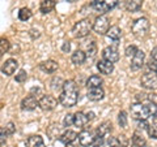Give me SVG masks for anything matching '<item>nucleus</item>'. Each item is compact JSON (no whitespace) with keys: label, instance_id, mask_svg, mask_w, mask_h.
Wrapping results in <instances>:
<instances>
[{"label":"nucleus","instance_id":"obj_1","mask_svg":"<svg viewBox=\"0 0 157 147\" xmlns=\"http://www.w3.org/2000/svg\"><path fill=\"white\" fill-rule=\"evenodd\" d=\"M78 100V89L75 81H66L63 82V91L59 95V103L66 107V108H71V107L76 106Z\"/></svg>","mask_w":157,"mask_h":147},{"label":"nucleus","instance_id":"obj_2","mask_svg":"<svg viewBox=\"0 0 157 147\" xmlns=\"http://www.w3.org/2000/svg\"><path fill=\"white\" fill-rule=\"evenodd\" d=\"M93 29V23L88 18L80 20L77 21L72 27V34L75 38H84L86 35H89V33Z\"/></svg>","mask_w":157,"mask_h":147},{"label":"nucleus","instance_id":"obj_3","mask_svg":"<svg viewBox=\"0 0 157 147\" xmlns=\"http://www.w3.org/2000/svg\"><path fill=\"white\" fill-rule=\"evenodd\" d=\"M149 27H151L149 21L145 17H141V18H137L136 21L132 23L131 31L136 38H143L147 35V33L149 31Z\"/></svg>","mask_w":157,"mask_h":147},{"label":"nucleus","instance_id":"obj_4","mask_svg":"<svg viewBox=\"0 0 157 147\" xmlns=\"http://www.w3.org/2000/svg\"><path fill=\"white\" fill-rule=\"evenodd\" d=\"M109 18L105 14H100L93 22V30H94L98 35H105L109 30Z\"/></svg>","mask_w":157,"mask_h":147},{"label":"nucleus","instance_id":"obj_5","mask_svg":"<svg viewBox=\"0 0 157 147\" xmlns=\"http://www.w3.org/2000/svg\"><path fill=\"white\" fill-rule=\"evenodd\" d=\"M131 115L134 119L136 120H147L149 116V112L147 109V106L143 103H135V104L131 106Z\"/></svg>","mask_w":157,"mask_h":147},{"label":"nucleus","instance_id":"obj_6","mask_svg":"<svg viewBox=\"0 0 157 147\" xmlns=\"http://www.w3.org/2000/svg\"><path fill=\"white\" fill-rule=\"evenodd\" d=\"M140 83L144 89L156 90L157 89V76L153 72H147L140 78Z\"/></svg>","mask_w":157,"mask_h":147},{"label":"nucleus","instance_id":"obj_7","mask_svg":"<svg viewBox=\"0 0 157 147\" xmlns=\"http://www.w3.org/2000/svg\"><path fill=\"white\" fill-rule=\"evenodd\" d=\"M96 139H97V134L93 133V131H89V130H82L81 133L78 134V143L82 147L93 146Z\"/></svg>","mask_w":157,"mask_h":147},{"label":"nucleus","instance_id":"obj_8","mask_svg":"<svg viewBox=\"0 0 157 147\" xmlns=\"http://www.w3.org/2000/svg\"><path fill=\"white\" fill-rule=\"evenodd\" d=\"M58 100L56 98H54L52 95H43L41 99H39V108L42 111H52L56 107Z\"/></svg>","mask_w":157,"mask_h":147},{"label":"nucleus","instance_id":"obj_9","mask_svg":"<svg viewBox=\"0 0 157 147\" xmlns=\"http://www.w3.org/2000/svg\"><path fill=\"white\" fill-rule=\"evenodd\" d=\"M102 57L107 61L117 63L118 60H119V52H118L117 47L109 46V47H105L104 50H102Z\"/></svg>","mask_w":157,"mask_h":147},{"label":"nucleus","instance_id":"obj_10","mask_svg":"<svg viewBox=\"0 0 157 147\" xmlns=\"http://www.w3.org/2000/svg\"><path fill=\"white\" fill-rule=\"evenodd\" d=\"M18 68V63L17 60H14V59H8V60H6L3 63L2 65V73L6 76H12L14 72H16V69Z\"/></svg>","mask_w":157,"mask_h":147},{"label":"nucleus","instance_id":"obj_11","mask_svg":"<svg viewBox=\"0 0 157 147\" xmlns=\"http://www.w3.org/2000/svg\"><path fill=\"white\" fill-rule=\"evenodd\" d=\"M20 106H21V109L24 111H33L37 108V106H39V100L36 99V96L29 95L21 100V104Z\"/></svg>","mask_w":157,"mask_h":147},{"label":"nucleus","instance_id":"obj_12","mask_svg":"<svg viewBox=\"0 0 157 147\" xmlns=\"http://www.w3.org/2000/svg\"><path fill=\"white\" fill-rule=\"evenodd\" d=\"M144 60H145V53L141 51V50H139L136 52V55L131 59V69L132 70H139V69H141V66H143V64H144Z\"/></svg>","mask_w":157,"mask_h":147},{"label":"nucleus","instance_id":"obj_13","mask_svg":"<svg viewBox=\"0 0 157 147\" xmlns=\"http://www.w3.org/2000/svg\"><path fill=\"white\" fill-rule=\"evenodd\" d=\"M97 69L100 70L101 74L109 76L114 72V64H113L111 61H107V60H105V59H102V60H100L97 63Z\"/></svg>","mask_w":157,"mask_h":147},{"label":"nucleus","instance_id":"obj_14","mask_svg":"<svg viewBox=\"0 0 157 147\" xmlns=\"http://www.w3.org/2000/svg\"><path fill=\"white\" fill-rule=\"evenodd\" d=\"M88 99L92 100V102H98V100H102L105 96V91L102 90V87H94V89H89L88 90Z\"/></svg>","mask_w":157,"mask_h":147},{"label":"nucleus","instance_id":"obj_15","mask_svg":"<svg viewBox=\"0 0 157 147\" xmlns=\"http://www.w3.org/2000/svg\"><path fill=\"white\" fill-rule=\"evenodd\" d=\"M39 69L45 73H54L58 70V63L54 60H45L39 64Z\"/></svg>","mask_w":157,"mask_h":147},{"label":"nucleus","instance_id":"obj_16","mask_svg":"<svg viewBox=\"0 0 157 147\" xmlns=\"http://www.w3.org/2000/svg\"><path fill=\"white\" fill-rule=\"evenodd\" d=\"M111 130H113L111 122H110V121H105V122H102V124L97 128L96 134H97L98 137H106V135H109V134L111 133Z\"/></svg>","mask_w":157,"mask_h":147},{"label":"nucleus","instance_id":"obj_17","mask_svg":"<svg viewBox=\"0 0 157 147\" xmlns=\"http://www.w3.org/2000/svg\"><path fill=\"white\" fill-rule=\"evenodd\" d=\"M88 121H89V119L84 112H76L75 113V126H77V128L84 129L88 125Z\"/></svg>","mask_w":157,"mask_h":147},{"label":"nucleus","instance_id":"obj_18","mask_svg":"<svg viewBox=\"0 0 157 147\" xmlns=\"http://www.w3.org/2000/svg\"><path fill=\"white\" fill-rule=\"evenodd\" d=\"M25 147H45V141L41 135H32L26 139Z\"/></svg>","mask_w":157,"mask_h":147},{"label":"nucleus","instance_id":"obj_19","mask_svg":"<svg viewBox=\"0 0 157 147\" xmlns=\"http://www.w3.org/2000/svg\"><path fill=\"white\" fill-rule=\"evenodd\" d=\"M71 60H72V63L75 65H82L85 63V60H86V53L84 51H81V50H76L75 52L72 53Z\"/></svg>","mask_w":157,"mask_h":147},{"label":"nucleus","instance_id":"obj_20","mask_svg":"<svg viewBox=\"0 0 157 147\" xmlns=\"http://www.w3.org/2000/svg\"><path fill=\"white\" fill-rule=\"evenodd\" d=\"M76 138H78V134L76 133L75 130H71V129L66 130L64 133L60 135V141L63 142V143H66V145L72 143L73 141H76Z\"/></svg>","mask_w":157,"mask_h":147},{"label":"nucleus","instance_id":"obj_21","mask_svg":"<svg viewBox=\"0 0 157 147\" xmlns=\"http://www.w3.org/2000/svg\"><path fill=\"white\" fill-rule=\"evenodd\" d=\"M131 143L134 145V147H145L147 146V141L139 131H135L131 137Z\"/></svg>","mask_w":157,"mask_h":147},{"label":"nucleus","instance_id":"obj_22","mask_svg":"<svg viewBox=\"0 0 157 147\" xmlns=\"http://www.w3.org/2000/svg\"><path fill=\"white\" fill-rule=\"evenodd\" d=\"M54 8H55V0H42L41 5H39V11L43 14H46L50 13Z\"/></svg>","mask_w":157,"mask_h":147},{"label":"nucleus","instance_id":"obj_23","mask_svg":"<svg viewBox=\"0 0 157 147\" xmlns=\"http://www.w3.org/2000/svg\"><path fill=\"white\" fill-rule=\"evenodd\" d=\"M102 83H104V81H102V78L100 76L93 74V76H90L89 78H88L86 86H88V89H94V87H101Z\"/></svg>","mask_w":157,"mask_h":147},{"label":"nucleus","instance_id":"obj_24","mask_svg":"<svg viewBox=\"0 0 157 147\" xmlns=\"http://www.w3.org/2000/svg\"><path fill=\"white\" fill-rule=\"evenodd\" d=\"M143 5V0H127L126 9L128 12H137Z\"/></svg>","mask_w":157,"mask_h":147},{"label":"nucleus","instance_id":"obj_25","mask_svg":"<svg viewBox=\"0 0 157 147\" xmlns=\"http://www.w3.org/2000/svg\"><path fill=\"white\" fill-rule=\"evenodd\" d=\"M106 35L109 39H111V41H118V39H121V37H122V30L119 26H111L109 30H107Z\"/></svg>","mask_w":157,"mask_h":147},{"label":"nucleus","instance_id":"obj_26","mask_svg":"<svg viewBox=\"0 0 157 147\" xmlns=\"http://www.w3.org/2000/svg\"><path fill=\"white\" fill-rule=\"evenodd\" d=\"M113 138H106V137H98L97 135V139L94 142L93 147H111L113 146Z\"/></svg>","mask_w":157,"mask_h":147},{"label":"nucleus","instance_id":"obj_27","mask_svg":"<svg viewBox=\"0 0 157 147\" xmlns=\"http://www.w3.org/2000/svg\"><path fill=\"white\" fill-rule=\"evenodd\" d=\"M32 17V11L29 8L26 7H24L20 9V12H18V18L21 20V21H28L29 18Z\"/></svg>","mask_w":157,"mask_h":147},{"label":"nucleus","instance_id":"obj_28","mask_svg":"<svg viewBox=\"0 0 157 147\" xmlns=\"http://www.w3.org/2000/svg\"><path fill=\"white\" fill-rule=\"evenodd\" d=\"M96 53H97V45H96V42H92L86 47V56L93 59L96 56Z\"/></svg>","mask_w":157,"mask_h":147},{"label":"nucleus","instance_id":"obj_29","mask_svg":"<svg viewBox=\"0 0 157 147\" xmlns=\"http://www.w3.org/2000/svg\"><path fill=\"white\" fill-rule=\"evenodd\" d=\"M145 106H147V109H148V112H149V116H156L157 115V103L148 100V103H147Z\"/></svg>","mask_w":157,"mask_h":147},{"label":"nucleus","instance_id":"obj_30","mask_svg":"<svg viewBox=\"0 0 157 147\" xmlns=\"http://www.w3.org/2000/svg\"><path fill=\"white\" fill-rule=\"evenodd\" d=\"M118 122H119L121 128H126L127 126V113L124 111H121L118 115Z\"/></svg>","mask_w":157,"mask_h":147},{"label":"nucleus","instance_id":"obj_31","mask_svg":"<svg viewBox=\"0 0 157 147\" xmlns=\"http://www.w3.org/2000/svg\"><path fill=\"white\" fill-rule=\"evenodd\" d=\"M9 47H11V45H9L8 39L2 38V41H0V52H2V55L9 51Z\"/></svg>","mask_w":157,"mask_h":147},{"label":"nucleus","instance_id":"obj_32","mask_svg":"<svg viewBox=\"0 0 157 147\" xmlns=\"http://www.w3.org/2000/svg\"><path fill=\"white\" fill-rule=\"evenodd\" d=\"M63 125L64 126H71V125H75V115H71L68 113L64 116V120H63Z\"/></svg>","mask_w":157,"mask_h":147},{"label":"nucleus","instance_id":"obj_33","mask_svg":"<svg viewBox=\"0 0 157 147\" xmlns=\"http://www.w3.org/2000/svg\"><path fill=\"white\" fill-rule=\"evenodd\" d=\"M118 3H119V0H105V3H102V4H104V7L106 8V11L109 12L118 5Z\"/></svg>","mask_w":157,"mask_h":147},{"label":"nucleus","instance_id":"obj_34","mask_svg":"<svg viewBox=\"0 0 157 147\" xmlns=\"http://www.w3.org/2000/svg\"><path fill=\"white\" fill-rule=\"evenodd\" d=\"M4 128V130H6V133H7V135H11V134H13L14 131H16V126H14V124L13 122H7L6 124V126H3Z\"/></svg>","mask_w":157,"mask_h":147},{"label":"nucleus","instance_id":"obj_35","mask_svg":"<svg viewBox=\"0 0 157 147\" xmlns=\"http://www.w3.org/2000/svg\"><path fill=\"white\" fill-rule=\"evenodd\" d=\"M137 51H139V50L136 48V46H128V47L126 48V56H128V57L132 59V57L136 55Z\"/></svg>","mask_w":157,"mask_h":147},{"label":"nucleus","instance_id":"obj_36","mask_svg":"<svg viewBox=\"0 0 157 147\" xmlns=\"http://www.w3.org/2000/svg\"><path fill=\"white\" fill-rule=\"evenodd\" d=\"M26 78H28V74H26V72L21 69L18 72V74H16V81L20 82V83H22V82H25L26 81Z\"/></svg>","mask_w":157,"mask_h":147},{"label":"nucleus","instance_id":"obj_37","mask_svg":"<svg viewBox=\"0 0 157 147\" xmlns=\"http://www.w3.org/2000/svg\"><path fill=\"white\" fill-rule=\"evenodd\" d=\"M147 65H148V68H149L152 72L157 74V61L155 60V59H152V57H151L149 60H148V63H147Z\"/></svg>","mask_w":157,"mask_h":147},{"label":"nucleus","instance_id":"obj_38","mask_svg":"<svg viewBox=\"0 0 157 147\" xmlns=\"http://www.w3.org/2000/svg\"><path fill=\"white\" fill-rule=\"evenodd\" d=\"M147 131H148V134H149L151 138L157 139V128H156L155 125H149L148 129H147Z\"/></svg>","mask_w":157,"mask_h":147},{"label":"nucleus","instance_id":"obj_39","mask_svg":"<svg viewBox=\"0 0 157 147\" xmlns=\"http://www.w3.org/2000/svg\"><path fill=\"white\" fill-rule=\"evenodd\" d=\"M148 124H147V121L145 120H140L139 122H137V129L139 130H147L148 129Z\"/></svg>","mask_w":157,"mask_h":147},{"label":"nucleus","instance_id":"obj_40","mask_svg":"<svg viewBox=\"0 0 157 147\" xmlns=\"http://www.w3.org/2000/svg\"><path fill=\"white\" fill-rule=\"evenodd\" d=\"M7 133L6 130H4V128L0 129V139H2V146H4V143H6V139H7Z\"/></svg>","mask_w":157,"mask_h":147},{"label":"nucleus","instance_id":"obj_41","mask_svg":"<svg viewBox=\"0 0 157 147\" xmlns=\"http://www.w3.org/2000/svg\"><path fill=\"white\" fill-rule=\"evenodd\" d=\"M62 50H63V52H70L71 51V43L70 42H64L63 43V46H62Z\"/></svg>","mask_w":157,"mask_h":147},{"label":"nucleus","instance_id":"obj_42","mask_svg":"<svg viewBox=\"0 0 157 147\" xmlns=\"http://www.w3.org/2000/svg\"><path fill=\"white\" fill-rule=\"evenodd\" d=\"M151 57H152V59H155V60L157 61V47H155L153 50H152V52H151Z\"/></svg>","mask_w":157,"mask_h":147},{"label":"nucleus","instance_id":"obj_43","mask_svg":"<svg viewBox=\"0 0 157 147\" xmlns=\"http://www.w3.org/2000/svg\"><path fill=\"white\" fill-rule=\"evenodd\" d=\"M30 37H32L33 39L38 38V37H39V31H38V30H37V31H36V30H32V31H30Z\"/></svg>","mask_w":157,"mask_h":147},{"label":"nucleus","instance_id":"obj_44","mask_svg":"<svg viewBox=\"0 0 157 147\" xmlns=\"http://www.w3.org/2000/svg\"><path fill=\"white\" fill-rule=\"evenodd\" d=\"M105 3V0H92V5H96V4H102Z\"/></svg>","mask_w":157,"mask_h":147},{"label":"nucleus","instance_id":"obj_45","mask_svg":"<svg viewBox=\"0 0 157 147\" xmlns=\"http://www.w3.org/2000/svg\"><path fill=\"white\" fill-rule=\"evenodd\" d=\"M86 116H88V119H89V120H93V119H94V113H93V112H88Z\"/></svg>","mask_w":157,"mask_h":147},{"label":"nucleus","instance_id":"obj_46","mask_svg":"<svg viewBox=\"0 0 157 147\" xmlns=\"http://www.w3.org/2000/svg\"><path fill=\"white\" fill-rule=\"evenodd\" d=\"M66 147H77V146H75V145H72V143H70V145H66Z\"/></svg>","mask_w":157,"mask_h":147},{"label":"nucleus","instance_id":"obj_47","mask_svg":"<svg viewBox=\"0 0 157 147\" xmlns=\"http://www.w3.org/2000/svg\"><path fill=\"white\" fill-rule=\"evenodd\" d=\"M111 147H123L122 145H115V146H111Z\"/></svg>","mask_w":157,"mask_h":147},{"label":"nucleus","instance_id":"obj_48","mask_svg":"<svg viewBox=\"0 0 157 147\" xmlns=\"http://www.w3.org/2000/svg\"><path fill=\"white\" fill-rule=\"evenodd\" d=\"M67 2H70V3H73V2H77V0H67Z\"/></svg>","mask_w":157,"mask_h":147}]
</instances>
